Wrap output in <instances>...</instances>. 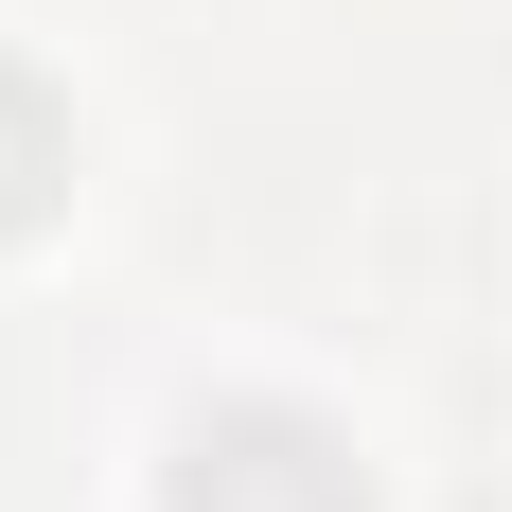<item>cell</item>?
Returning <instances> with one entry per match:
<instances>
[{
  "label": "cell",
  "mask_w": 512,
  "mask_h": 512,
  "mask_svg": "<svg viewBox=\"0 0 512 512\" xmlns=\"http://www.w3.org/2000/svg\"><path fill=\"white\" fill-rule=\"evenodd\" d=\"M177 512H371V477H354V442L318 407H195Z\"/></svg>",
  "instance_id": "cell-1"
},
{
  "label": "cell",
  "mask_w": 512,
  "mask_h": 512,
  "mask_svg": "<svg viewBox=\"0 0 512 512\" xmlns=\"http://www.w3.org/2000/svg\"><path fill=\"white\" fill-rule=\"evenodd\" d=\"M53 195H71V106H53L36 71L0 53V248H18V230H36Z\"/></svg>",
  "instance_id": "cell-2"
}]
</instances>
